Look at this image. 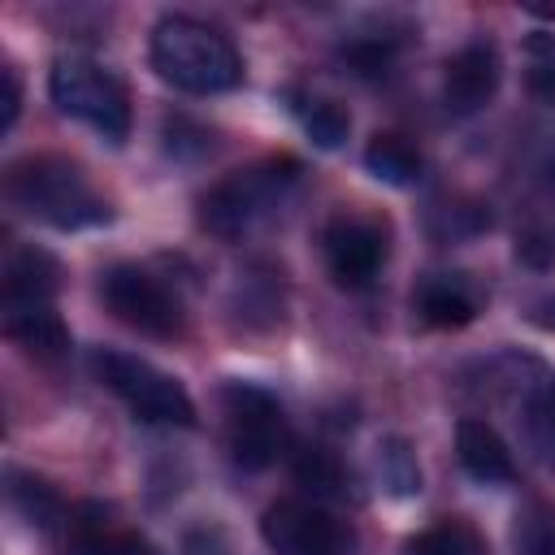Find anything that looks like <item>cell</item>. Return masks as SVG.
Instances as JSON below:
<instances>
[{
  "instance_id": "6da1fadb",
  "label": "cell",
  "mask_w": 555,
  "mask_h": 555,
  "mask_svg": "<svg viewBox=\"0 0 555 555\" xmlns=\"http://www.w3.org/2000/svg\"><path fill=\"white\" fill-rule=\"evenodd\" d=\"M152 69L191 95H217L243 82V61L234 52V43L195 17H160L152 30Z\"/></svg>"
},
{
  "instance_id": "7a4b0ae2",
  "label": "cell",
  "mask_w": 555,
  "mask_h": 555,
  "mask_svg": "<svg viewBox=\"0 0 555 555\" xmlns=\"http://www.w3.org/2000/svg\"><path fill=\"white\" fill-rule=\"evenodd\" d=\"M4 195L13 208L56 230H82L108 221V204L95 195L87 173L61 156H35L13 165L4 178Z\"/></svg>"
},
{
  "instance_id": "3957f363",
  "label": "cell",
  "mask_w": 555,
  "mask_h": 555,
  "mask_svg": "<svg viewBox=\"0 0 555 555\" xmlns=\"http://www.w3.org/2000/svg\"><path fill=\"white\" fill-rule=\"evenodd\" d=\"M299 165L295 160H264L251 169H238L230 178H221L204 199H199V217L212 234L221 238H243L247 230H256L264 217H273L286 199V191L295 186Z\"/></svg>"
},
{
  "instance_id": "277c9868",
  "label": "cell",
  "mask_w": 555,
  "mask_h": 555,
  "mask_svg": "<svg viewBox=\"0 0 555 555\" xmlns=\"http://www.w3.org/2000/svg\"><path fill=\"white\" fill-rule=\"evenodd\" d=\"M48 95L52 104L91 126L100 139L108 143H121L130 134V100H126V87L95 61L87 56H61L48 74Z\"/></svg>"
},
{
  "instance_id": "5b68a950",
  "label": "cell",
  "mask_w": 555,
  "mask_h": 555,
  "mask_svg": "<svg viewBox=\"0 0 555 555\" xmlns=\"http://www.w3.org/2000/svg\"><path fill=\"white\" fill-rule=\"evenodd\" d=\"M95 373L139 421H152V425H195L191 395L169 373H160L152 360L126 356V351H100L95 356Z\"/></svg>"
},
{
  "instance_id": "8992f818",
  "label": "cell",
  "mask_w": 555,
  "mask_h": 555,
  "mask_svg": "<svg viewBox=\"0 0 555 555\" xmlns=\"http://www.w3.org/2000/svg\"><path fill=\"white\" fill-rule=\"evenodd\" d=\"M225 438H230V455L238 468H269L286 442H291V429H286V416L278 408L273 395L256 390V386H225Z\"/></svg>"
},
{
  "instance_id": "52a82bcc",
  "label": "cell",
  "mask_w": 555,
  "mask_h": 555,
  "mask_svg": "<svg viewBox=\"0 0 555 555\" xmlns=\"http://www.w3.org/2000/svg\"><path fill=\"white\" fill-rule=\"evenodd\" d=\"M100 299L121 325H130V330H139L147 338H178L182 325H186L182 321V304L160 286V278H152L139 264L108 269L100 278Z\"/></svg>"
},
{
  "instance_id": "ba28073f",
  "label": "cell",
  "mask_w": 555,
  "mask_h": 555,
  "mask_svg": "<svg viewBox=\"0 0 555 555\" xmlns=\"http://www.w3.org/2000/svg\"><path fill=\"white\" fill-rule=\"evenodd\" d=\"M260 533L273 555H347L351 538L347 529L317 503L304 499H282L264 512Z\"/></svg>"
},
{
  "instance_id": "9c48e42d",
  "label": "cell",
  "mask_w": 555,
  "mask_h": 555,
  "mask_svg": "<svg viewBox=\"0 0 555 555\" xmlns=\"http://www.w3.org/2000/svg\"><path fill=\"white\" fill-rule=\"evenodd\" d=\"M321 247H325L330 278L347 291H360L377 278L386 260V230L369 217H334L321 234Z\"/></svg>"
},
{
  "instance_id": "30bf717a",
  "label": "cell",
  "mask_w": 555,
  "mask_h": 555,
  "mask_svg": "<svg viewBox=\"0 0 555 555\" xmlns=\"http://www.w3.org/2000/svg\"><path fill=\"white\" fill-rule=\"evenodd\" d=\"M499 78H503L499 52L490 43H468L442 69V100L451 113H477L494 100Z\"/></svg>"
},
{
  "instance_id": "8fae6325",
  "label": "cell",
  "mask_w": 555,
  "mask_h": 555,
  "mask_svg": "<svg viewBox=\"0 0 555 555\" xmlns=\"http://www.w3.org/2000/svg\"><path fill=\"white\" fill-rule=\"evenodd\" d=\"M412 308L434 330H460L477 317V291L460 273H429L412 291Z\"/></svg>"
},
{
  "instance_id": "7c38bea8",
  "label": "cell",
  "mask_w": 555,
  "mask_h": 555,
  "mask_svg": "<svg viewBox=\"0 0 555 555\" xmlns=\"http://www.w3.org/2000/svg\"><path fill=\"white\" fill-rule=\"evenodd\" d=\"M455 455H460L464 473L477 477V481H486V486H507V481H516L512 451H507L503 438H499L486 421H477V416H468V421L455 425Z\"/></svg>"
},
{
  "instance_id": "4fadbf2b",
  "label": "cell",
  "mask_w": 555,
  "mask_h": 555,
  "mask_svg": "<svg viewBox=\"0 0 555 555\" xmlns=\"http://www.w3.org/2000/svg\"><path fill=\"white\" fill-rule=\"evenodd\" d=\"M56 260L43 247H17L4 260V308H39L56 295Z\"/></svg>"
},
{
  "instance_id": "5bb4252c",
  "label": "cell",
  "mask_w": 555,
  "mask_h": 555,
  "mask_svg": "<svg viewBox=\"0 0 555 555\" xmlns=\"http://www.w3.org/2000/svg\"><path fill=\"white\" fill-rule=\"evenodd\" d=\"M4 334L30 351L35 360H61L69 351V330L61 325V317L52 312V304L39 308H4Z\"/></svg>"
},
{
  "instance_id": "9a60e30c",
  "label": "cell",
  "mask_w": 555,
  "mask_h": 555,
  "mask_svg": "<svg viewBox=\"0 0 555 555\" xmlns=\"http://www.w3.org/2000/svg\"><path fill=\"white\" fill-rule=\"evenodd\" d=\"M69 555H147V542L130 529H117L100 507H82L69 520Z\"/></svg>"
},
{
  "instance_id": "2e32d148",
  "label": "cell",
  "mask_w": 555,
  "mask_h": 555,
  "mask_svg": "<svg viewBox=\"0 0 555 555\" xmlns=\"http://www.w3.org/2000/svg\"><path fill=\"white\" fill-rule=\"evenodd\" d=\"M364 165L377 182L390 186H412L421 178V152L403 134H373V143L364 147Z\"/></svg>"
},
{
  "instance_id": "e0dca14e",
  "label": "cell",
  "mask_w": 555,
  "mask_h": 555,
  "mask_svg": "<svg viewBox=\"0 0 555 555\" xmlns=\"http://www.w3.org/2000/svg\"><path fill=\"white\" fill-rule=\"evenodd\" d=\"M520 429H525V442L529 451L555 468V390L551 386H529L525 399H520Z\"/></svg>"
},
{
  "instance_id": "ac0fdd59",
  "label": "cell",
  "mask_w": 555,
  "mask_h": 555,
  "mask_svg": "<svg viewBox=\"0 0 555 555\" xmlns=\"http://www.w3.org/2000/svg\"><path fill=\"white\" fill-rule=\"evenodd\" d=\"M403 555H486V546L464 520H442V525L408 538Z\"/></svg>"
},
{
  "instance_id": "d6986e66",
  "label": "cell",
  "mask_w": 555,
  "mask_h": 555,
  "mask_svg": "<svg viewBox=\"0 0 555 555\" xmlns=\"http://www.w3.org/2000/svg\"><path fill=\"white\" fill-rule=\"evenodd\" d=\"M13 486H9V499H13V507L30 520V525H39V529H52L56 520H61V499L43 486V481H35V477H22V473H13L9 477Z\"/></svg>"
},
{
  "instance_id": "ffe728a7",
  "label": "cell",
  "mask_w": 555,
  "mask_h": 555,
  "mask_svg": "<svg viewBox=\"0 0 555 555\" xmlns=\"http://www.w3.org/2000/svg\"><path fill=\"white\" fill-rule=\"evenodd\" d=\"M304 130H308L321 147H338V143L347 139V130H351V117H347V108L334 104V100H308V108H304Z\"/></svg>"
},
{
  "instance_id": "44dd1931",
  "label": "cell",
  "mask_w": 555,
  "mask_h": 555,
  "mask_svg": "<svg viewBox=\"0 0 555 555\" xmlns=\"http://www.w3.org/2000/svg\"><path fill=\"white\" fill-rule=\"evenodd\" d=\"M295 477H299V486H308L317 494H338V486H343L338 460L330 451H321V447H308V451L295 455Z\"/></svg>"
},
{
  "instance_id": "7402d4cb",
  "label": "cell",
  "mask_w": 555,
  "mask_h": 555,
  "mask_svg": "<svg viewBox=\"0 0 555 555\" xmlns=\"http://www.w3.org/2000/svg\"><path fill=\"white\" fill-rule=\"evenodd\" d=\"M529 91L546 104H555V35L529 39Z\"/></svg>"
},
{
  "instance_id": "603a6c76",
  "label": "cell",
  "mask_w": 555,
  "mask_h": 555,
  "mask_svg": "<svg viewBox=\"0 0 555 555\" xmlns=\"http://www.w3.org/2000/svg\"><path fill=\"white\" fill-rule=\"evenodd\" d=\"M520 555H555V512L551 507H533L520 529H516Z\"/></svg>"
},
{
  "instance_id": "cb8c5ba5",
  "label": "cell",
  "mask_w": 555,
  "mask_h": 555,
  "mask_svg": "<svg viewBox=\"0 0 555 555\" xmlns=\"http://www.w3.org/2000/svg\"><path fill=\"white\" fill-rule=\"evenodd\" d=\"M382 464H386V477H390V486H395L399 494L421 490V468L412 464V455H408L403 442H390V447L382 451Z\"/></svg>"
},
{
  "instance_id": "d4e9b609",
  "label": "cell",
  "mask_w": 555,
  "mask_h": 555,
  "mask_svg": "<svg viewBox=\"0 0 555 555\" xmlns=\"http://www.w3.org/2000/svg\"><path fill=\"white\" fill-rule=\"evenodd\" d=\"M0 78H4V113H0V130H13V121H17V108H22L17 69H13V65H4V69H0Z\"/></svg>"
},
{
  "instance_id": "484cf974",
  "label": "cell",
  "mask_w": 555,
  "mask_h": 555,
  "mask_svg": "<svg viewBox=\"0 0 555 555\" xmlns=\"http://www.w3.org/2000/svg\"><path fill=\"white\" fill-rule=\"evenodd\" d=\"M182 555H225V542L217 533H186Z\"/></svg>"
},
{
  "instance_id": "4316f807",
  "label": "cell",
  "mask_w": 555,
  "mask_h": 555,
  "mask_svg": "<svg viewBox=\"0 0 555 555\" xmlns=\"http://www.w3.org/2000/svg\"><path fill=\"white\" fill-rule=\"evenodd\" d=\"M533 321H538V325H555V295L533 308Z\"/></svg>"
},
{
  "instance_id": "83f0119b",
  "label": "cell",
  "mask_w": 555,
  "mask_h": 555,
  "mask_svg": "<svg viewBox=\"0 0 555 555\" xmlns=\"http://www.w3.org/2000/svg\"><path fill=\"white\" fill-rule=\"evenodd\" d=\"M551 186H555V156H551Z\"/></svg>"
}]
</instances>
